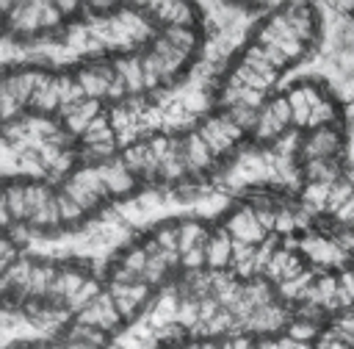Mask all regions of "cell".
Returning a JSON list of instances; mask_svg holds the SVG:
<instances>
[{
  "label": "cell",
  "mask_w": 354,
  "mask_h": 349,
  "mask_svg": "<svg viewBox=\"0 0 354 349\" xmlns=\"http://www.w3.org/2000/svg\"><path fill=\"white\" fill-rule=\"evenodd\" d=\"M111 78H113V69H111V66H105V64H94V66L83 69V72L75 78V83L80 86V91H83L86 100H100V97L108 94Z\"/></svg>",
  "instance_id": "obj_1"
},
{
  "label": "cell",
  "mask_w": 354,
  "mask_h": 349,
  "mask_svg": "<svg viewBox=\"0 0 354 349\" xmlns=\"http://www.w3.org/2000/svg\"><path fill=\"white\" fill-rule=\"evenodd\" d=\"M227 235H235V238L243 241V244H257V241H263L266 230L257 224V219H254L252 211H238V213H232V219L227 222Z\"/></svg>",
  "instance_id": "obj_2"
},
{
  "label": "cell",
  "mask_w": 354,
  "mask_h": 349,
  "mask_svg": "<svg viewBox=\"0 0 354 349\" xmlns=\"http://www.w3.org/2000/svg\"><path fill=\"white\" fill-rule=\"evenodd\" d=\"M100 116V102L97 100H80V102H72L64 108V122L72 133H86V127L91 125V119Z\"/></svg>",
  "instance_id": "obj_3"
},
{
  "label": "cell",
  "mask_w": 354,
  "mask_h": 349,
  "mask_svg": "<svg viewBox=\"0 0 354 349\" xmlns=\"http://www.w3.org/2000/svg\"><path fill=\"white\" fill-rule=\"evenodd\" d=\"M335 150H337V133L329 130V127H318V130L310 136V141L304 144V155H307L310 161H315V158H329Z\"/></svg>",
  "instance_id": "obj_4"
},
{
  "label": "cell",
  "mask_w": 354,
  "mask_h": 349,
  "mask_svg": "<svg viewBox=\"0 0 354 349\" xmlns=\"http://www.w3.org/2000/svg\"><path fill=\"white\" fill-rule=\"evenodd\" d=\"M97 169H100V177H102L105 191H111V194H127L133 188V174L122 163H108V166H97Z\"/></svg>",
  "instance_id": "obj_5"
},
{
  "label": "cell",
  "mask_w": 354,
  "mask_h": 349,
  "mask_svg": "<svg viewBox=\"0 0 354 349\" xmlns=\"http://www.w3.org/2000/svg\"><path fill=\"white\" fill-rule=\"evenodd\" d=\"M111 69L124 80L127 94H138V91L144 89V83H141V64H138V58H136V55H127V58L113 61V66H111Z\"/></svg>",
  "instance_id": "obj_6"
},
{
  "label": "cell",
  "mask_w": 354,
  "mask_h": 349,
  "mask_svg": "<svg viewBox=\"0 0 354 349\" xmlns=\"http://www.w3.org/2000/svg\"><path fill=\"white\" fill-rule=\"evenodd\" d=\"M230 249H232V241H230L227 233L207 235V238H205V263H210L213 269L224 266V263L230 260V255H232Z\"/></svg>",
  "instance_id": "obj_7"
},
{
  "label": "cell",
  "mask_w": 354,
  "mask_h": 349,
  "mask_svg": "<svg viewBox=\"0 0 354 349\" xmlns=\"http://www.w3.org/2000/svg\"><path fill=\"white\" fill-rule=\"evenodd\" d=\"M3 202L11 222H28V202H25V183H11L3 188Z\"/></svg>",
  "instance_id": "obj_8"
},
{
  "label": "cell",
  "mask_w": 354,
  "mask_h": 349,
  "mask_svg": "<svg viewBox=\"0 0 354 349\" xmlns=\"http://www.w3.org/2000/svg\"><path fill=\"white\" fill-rule=\"evenodd\" d=\"M288 105H290V119L296 122V125H307V116H310V111H313V105L318 102L313 94H310V89H293L288 97Z\"/></svg>",
  "instance_id": "obj_9"
},
{
  "label": "cell",
  "mask_w": 354,
  "mask_h": 349,
  "mask_svg": "<svg viewBox=\"0 0 354 349\" xmlns=\"http://www.w3.org/2000/svg\"><path fill=\"white\" fill-rule=\"evenodd\" d=\"M183 150V161H185V169H191V172H196V169H205L207 163H210V150L205 147V141L199 138V136H191L188 141H185V147H180Z\"/></svg>",
  "instance_id": "obj_10"
},
{
  "label": "cell",
  "mask_w": 354,
  "mask_h": 349,
  "mask_svg": "<svg viewBox=\"0 0 354 349\" xmlns=\"http://www.w3.org/2000/svg\"><path fill=\"white\" fill-rule=\"evenodd\" d=\"M83 138H86L88 147H113V130H111V125L102 116L91 119V125L86 127Z\"/></svg>",
  "instance_id": "obj_11"
},
{
  "label": "cell",
  "mask_w": 354,
  "mask_h": 349,
  "mask_svg": "<svg viewBox=\"0 0 354 349\" xmlns=\"http://www.w3.org/2000/svg\"><path fill=\"white\" fill-rule=\"evenodd\" d=\"M196 244H205V233L196 222H183L177 227V255H185L188 249H194Z\"/></svg>",
  "instance_id": "obj_12"
},
{
  "label": "cell",
  "mask_w": 354,
  "mask_h": 349,
  "mask_svg": "<svg viewBox=\"0 0 354 349\" xmlns=\"http://www.w3.org/2000/svg\"><path fill=\"white\" fill-rule=\"evenodd\" d=\"M61 191H64V194H66V197H69V199H72L83 213H86V211H91V208H97V202H100V197H97V194H91L86 186H80V183H75V180H66Z\"/></svg>",
  "instance_id": "obj_13"
},
{
  "label": "cell",
  "mask_w": 354,
  "mask_h": 349,
  "mask_svg": "<svg viewBox=\"0 0 354 349\" xmlns=\"http://www.w3.org/2000/svg\"><path fill=\"white\" fill-rule=\"evenodd\" d=\"M138 64H141V83H144V89L160 86V75H163L160 58L155 53H147L144 58H138Z\"/></svg>",
  "instance_id": "obj_14"
},
{
  "label": "cell",
  "mask_w": 354,
  "mask_h": 349,
  "mask_svg": "<svg viewBox=\"0 0 354 349\" xmlns=\"http://www.w3.org/2000/svg\"><path fill=\"white\" fill-rule=\"evenodd\" d=\"M53 202H55V211H58V224H72V222H80L83 219V211L64 191H55L53 194Z\"/></svg>",
  "instance_id": "obj_15"
},
{
  "label": "cell",
  "mask_w": 354,
  "mask_h": 349,
  "mask_svg": "<svg viewBox=\"0 0 354 349\" xmlns=\"http://www.w3.org/2000/svg\"><path fill=\"white\" fill-rule=\"evenodd\" d=\"M335 166L329 163V158H315V161H310L307 163V177L313 180V183H332L335 180Z\"/></svg>",
  "instance_id": "obj_16"
},
{
  "label": "cell",
  "mask_w": 354,
  "mask_h": 349,
  "mask_svg": "<svg viewBox=\"0 0 354 349\" xmlns=\"http://www.w3.org/2000/svg\"><path fill=\"white\" fill-rule=\"evenodd\" d=\"M301 247H304L315 260H340V252H337L335 247H329L324 238H307Z\"/></svg>",
  "instance_id": "obj_17"
},
{
  "label": "cell",
  "mask_w": 354,
  "mask_h": 349,
  "mask_svg": "<svg viewBox=\"0 0 354 349\" xmlns=\"http://www.w3.org/2000/svg\"><path fill=\"white\" fill-rule=\"evenodd\" d=\"M158 249H166V252H177V227L174 224H163L158 227L155 233V241H152Z\"/></svg>",
  "instance_id": "obj_18"
},
{
  "label": "cell",
  "mask_w": 354,
  "mask_h": 349,
  "mask_svg": "<svg viewBox=\"0 0 354 349\" xmlns=\"http://www.w3.org/2000/svg\"><path fill=\"white\" fill-rule=\"evenodd\" d=\"M274 47H279V53H282L285 58H296V55L301 53V42H299L293 33H285Z\"/></svg>",
  "instance_id": "obj_19"
},
{
  "label": "cell",
  "mask_w": 354,
  "mask_h": 349,
  "mask_svg": "<svg viewBox=\"0 0 354 349\" xmlns=\"http://www.w3.org/2000/svg\"><path fill=\"white\" fill-rule=\"evenodd\" d=\"M315 291H318V302L332 305V296H335V291H337V280H335V277H321L318 285H315Z\"/></svg>",
  "instance_id": "obj_20"
},
{
  "label": "cell",
  "mask_w": 354,
  "mask_h": 349,
  "mask_svg": "<svg viewBox=\"0 0 354 349\" xmlns=\"http://www.w3.org/2000/svg\"><path fill=\"white\" fill-rule=\"evenodd\" d=\"M326 119H332V108H329V102H315L313 111H310V116H307V125L318 127V125L326 122Z\"/></svg>",
  "instance_id": "obj_21"
},
{
  "label": "cell",
  "mask_w": 354,
  "mask_h": 349,
  "mask_svg": "<svg viewBox=\"0 0 354 349\" xmlns=\"http://www.w3.org/2000/svg\"><path fill=\"white\" fill-rule=\"evenodd\" d=\"M257 125H260V136H263V138H268V136H274V133H279V130H282V125L274 119V114H271L268 108L263 111V116H260V122H257Z\"/></svg>",
  "instance_id": "obj_22"
},
{
  "label": "cell",
  "mask_w": 354,
  "mask_h": 349,
  "mask_svg": "<svg viewBox=\"0 0 354 349\" xmlns=\"http://www.w3.org/2000/svg\"><path fill=\"white\" fill-rule=\"evenodd\" d=\"M268 111L274 114V119H277L279 125H288V122H290V105H288V100H285V97L274 100V102L268 105Z\"/></svg>",
  "instance_id": "obj_23"
},
{
  "label": "cell",
  "mask_w": 354,
  "mask_h": 349,
  "mask_svg": "<svg viewBox=\"0 0 354 349\" xmlns=\"http://www.w3.org/2000/svg\"><path fill=\"white\" fill-rule=\"evenodd\" d=\"M351 197H354V194H351V186H337V188H332V194H329V202H326V205H329L332 211H340V205H343V202H348Z\"/></svg>",
  "instance_id": "obj_24"
},
{
  "label": "cell",
  "mask_w": 354,
  "mask_h": 349,
  "mask_svg": "<svg viewBox=\"0 0 354 349\" xmlns=\"http://www.w3.org/2000/svg\"><path fill=\"white\" fill-rule=\"evenodd\" d=\"M183 258V263L185 266H191V269H199L202 263H205V244H196L194 249H188L185 255H180Z\"/></svg>",
  "instance_id": "obj_25"
},
{
  "label": "cell",
  "mask_w": 354,
  "mask_h": 349,
  "mask_svg": "<svg viewBox=\"0 0 354 349\" xmlns=\"http://www.w3.org/2000/svg\"><path fill=\"white\" fill-rule=\"evenodd\" d=\"M324 197H329V186H326V183H313V186L307 188V199H310V202L321 205Z\"/></svg>",
  "instance_id": "obj_26"
},
{
  "label": "cell",
  "mask_w": 354,
  "mask_h": 349,
  "mask_svg": "<svg viewBox=\"0 0 354 349\" xmlns=\"http://www.w3.org/2000/svg\"><path fill=\"white\" fill-rule=\"evenodd\" d=\"M271 258H274V260L268 263V277H282V269H285V263H288V255H285V252H274Z\"/></svg>",
  "instance_id": "obj_27"
},
{
  "label": "cell",
  "mask_w": 354,
  "mask_h": 349,
  "mask_svg": "<svg viewBox=\"0 0 354 349\" xmlns=\"http://www.w3.org/2000/svg\"><path fill=\"white\" fill-rule=\"evenodd\" d=\"M127 94V89H124V80L113 72V78H111V86H108V97L111 100H119V97H124Z\"/></svg>",
  "instance_id": "obj_28"
},
{
  "label": "cell",
  "mask_w": 354,
  "mask_h": 349,
  "mask_svg": "<svg viewBox=\"0 0 354 349\" xmlns=\"http://www.w3.org/2000/svg\"><path fill=\"white\" fill-rule=\"evenodd\" d=\"M254 219H257V224L263 227V230H271L274 227V213H268V211H260V213H254Z\"/></svg>",
  "instance_id": "obj_29"
},
{
  "label": "cell",
  "mask_w": 354,
  "mask_h": 349,
  "mask_svg": "<svg viewBox=\"0 0 354 349\" xmlns=\"http://www.w3.org/2000/svg\"><path fill=\"white\" fill-rule=\"evenodd\" d=\"M274 227H277V230H290V227H293V216H288V213H277Z\"/></svg>",
  "instance_id": "obj_30"
},
{
  "label": "cell",
  "mask_w": 354,
  "mask_h": 349,
  "mask_svg": "<svg viewBox=\"0 0 354 349\" xmlns=\"http://www.w3.org/2000/svg\"><path fill=\"white\" fill-rule=\"evenodd\" d=\"M290 335H293V338H310V335H313V327H310V324H299V327L290 330Z\"/></svg>",
  "instance_id": "obj_31"
},
{
  "label": "cell",
  "mask_w": 354,
  "mask_h": 349,
  "mask_svg": "<svg viewBox=\"0 0 354 349\" xmlns=\"http://www.w3.org/2000/svg\"><path fill=\"white\" fill-rule=\"evenodd\" d=\"M8 222H11V216H8V211H6V202H3V188H0V230H3V227H8Z\"/></svg>",
  "instance_id": "obj_32"
},
{
  "label": "cell",
  "mask_w": 354,
  "mask_h": 349,
  "mask_svg": "<svg viewBox=\"0 0 354 349\" xmlns=\"http://www.w3.org/2000/svg\"><path fill=\"white\" fill-rule=\"evenodd\" d=\"M64 346H66V349H91V346H86V343H80V341H66Z\"/></svg>",
  "instance_id": "obj_33"
},
{
  "label": "cell",
  "mask_w": 354,
  "mask_h": 349,
  "mask_svg": "<svg viewBox=\"0 0 354 349\" xmlns=\"http://www.w3.org/2000/svg\"><path fill=\"white\" fill-rule=\"evenodd\" d=\"M321 349H346V346H343V343H324Z\"/></svg>",
  "instance_id": "obj_34"
},
{
  "label": "cell",
  "mask_w": 354,
  "mask_h": 349,
  "mask_svg": "<svg viewBox=\"0 0 354 349\" xmlns=\"http://www.w3.org/2000/svg\"><path fill=\"white\" fill-rule=\"evenodd\" d=\"M3 100H6V83H3V78H0V105H3Z\"/></svg>",
  "instance_id": "obj_35"
},
{
  "label": "cell",
  "mask_w": 354,
  "mask_h": 349,
  "mask_svg": "<svg viewBox=\"0 0 354 349\" xmlns=\"http://www.w3.org/2000/svg\"><path fill=\"white\" fill-rule=\"evenodd\" d=\"M199 349H218L216 343H199Z\"/></svg>",
  "instance_id": "obj_36"
},
{
  "label": "cell",
  "mask_w": 354,
  "mask_h": 349,
  "mask_svg": "<svg viewBox=\"0 0 354 349\" xmlns=\"http://www.w3.org/2000/svg\"><path fill=\"white\" fill-rule=\"evenodd\" d=\"M47 349H66L64 343H47Z\"/></svg>",
  "instance_id": "obj_37"
},
{
  "label": "cell",
  "mask_w": 354,
  "mask_h": 349,
  "mask_svg": "<svg viewBox=\"0 0 354 349\" xmlns=\"http://www.w3.org/2000/svg\"><path fill=\"white\" fill-rule=\"evenodd\" d=\"M257 349H277V343H263V346H257Z\"/></svg>",
  "instance_id": "obj_38"
},
{
  "label": "cell",
  "mask_w": 354,
  "mask_h": 349,
  "mask_svg": "<svg viewBox=\"0 0 354 349\" xmlns=\"http://www.w3.org/2000/svg\"><path fill=\"white\" fill-rule=\"evenodd\" d=\"M293 349H307V343H293Z\"/></svg>",
  "instance_id": "obj_39"
}]
</instances>
